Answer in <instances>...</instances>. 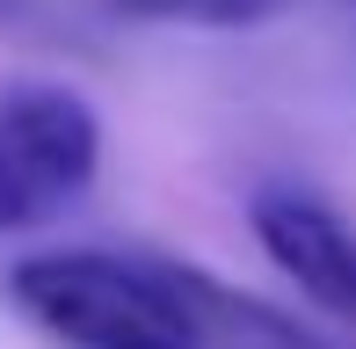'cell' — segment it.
<instances>
[{
    "label": "cell",
    "instance_id": "1",
    "mask_svg": "<svg viewBox=\"0 0 356 349\" xmlns=\"http://www.w3.org/2000/svg\"><path fill=\"white\" fill-rule=\"evenodd\" d=\"M8 291L66 349H197L182 284L168 262L58 247V255H29Z\"/></svg>",
    "mask_w": 356,
    "mask_h": 349
},
{
    "label": "cell",
    "instance_id": "2",
    "mask_svg": "<svg viewBox=\"0 0 356 349\" xmlns=\"http://www.w3.org/2000/svg\"><path fill=\"white\" fill-rule=\"evenodd\" d=\"M0 153L22 174V189L51 211V204H73L95 182V168H102V124H95V109L73 88L15 81L0 95Z\"/></svg>",
    "mask_w": 356,
    "mask_h": 349
},
{
    "label": "cell",
    "instance_id": "3",
    "mask_svg": "<svg viewBox=\"0 0 356 349\" xmlns=\"http://www.w3.org/2000/svg\"><path fill=\"white\" fill-rule=\"evenodd\" d=\"M254 241L327 320L356 327V233L334 204H320L313 189H262Z\"/></svg>",
    "mask_w": 356,
    "mask_h": 349
},
{
    "label": "cell",
    "instance_id": "4",
    "mask_svg": "<svg viewBox=\"0 0 356 349\" xmlns=\"http://www.w3.org/2000/svg\"><path fill=\"white\" fill-rule=\"evenodd\" d=\"M117 15L175 29H262L284 15V0H117Z\"/></svg>",
    "mask_w": 356,
    "mask_h": 349
},
{
    "label": "cell",
    "instance_id": "5",
    "mask_svg": "<svg viewBox=\"0 0 356 349\" xmlns=\"http://www.w3.org/2000/svg\"><path fill=\"white\" fill-rule=\"evenodd\" d=\"M44 218V204L22 189V174L8 168V153H0V233H15V226H37Z\"/></svg>",
    "mask_w": 356,
    "mask_h": 349
},
{
    "label": "cell",
    "instance_id": "6",
    "mask_svg": "<svg viewBox=\"0 0 356 349\" xmlns=\"http://www.w3.org/2000/svg\"><path fill=\"white\" fill-rule=\"evenodd\" d=\"M15 8H22V0H0V22H8V15H15Z\"/></svg>",
    "mask_w": 356,
    "mask_h": 349
},
{
    "label": "cell",
    "instance_id": "7",
    "mask_svg": "<svg viewBox=\"0 0 356 349\" xmlns=\"http://www.w3.org/2000/svg\"><path fill=\"white\" fill-rule=\"evenodd\" d=\"M342 8H356V0H342Z\"/></svg>",
    "mask_w": 356,
    "mask_h": 349
}]
</instances>
